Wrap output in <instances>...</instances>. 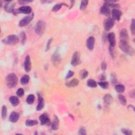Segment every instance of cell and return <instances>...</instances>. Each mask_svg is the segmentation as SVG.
<instances>
[{
	"mask_svg": "<svg viewBox=\"0 0 135 135\" xmlns=\"http://www.w3.org/2000/svg\"><path fill=\"white\" fill-rule=\"evenodd\" d=\"M45 30V23L43 21H38L35 26V32L36 33L41 36L44 33Z\"/></svg>",
	"mask_w": 135,
	"mask_h": 135,
	"instance_id": "obj_4",
	"label": "cell"
},
{
	"mask_svg": "<svg viewBox=\"0 0 135 135\" xmlns=\"http://www.w3.org/2000/svg\"><path fill=\"white\" fill-rule=\"evenodd\" d=\"M73 75H74V72L72 71H71V70L69 71L68 74H67V76H66V79L70 78L71 77H72Z\"/></svg>",
	"mask_w": 135,
	"mask_h": 135,
	"instance_id": "obj_42",
	"label": "cell"
},
{
	"mask_svg": "<svg viewBox=\"0 0 135 135\" xmlns=\"http://www.w3.org/2000/svg\"><path fill=\"white\" fill-rule=\"evenodd\" d=\"M105 79H106L105 76L103 75V74H101V75H100V80L101 81L104 80H105Z\"/></svg>",
	"mask_w": 135,
	"mask_h": 135,
	"instance_id": "obj_45",
	"label": "cell"
},
{
	"mask_svg": "<svg viewBox=\"0 0 135 135\" xmlns=\"http://www.w3.org/2000/svg\"><path fill=\"white\" fill-rule=\"evenodd\" d=\"M15 3L12 1L7 2L4 5V10L6 12L9 13H11L14 12V9Z\"/></svg>",
	"mask_w": 135,
	"mask_h": 135,
	"instance_id": "obj_11",
	"label": "cell"
},
{
	"mask_svg": "<svg viewBox=\"0 0 135 135\" xmlns=\"http://www.w3.org/2000/svg\"><path fill=\"white\" fill-rule=\"evenodd\" d=\"M59 120L56 116H55L53 122L51 123L52 128L54 130H57L59 128Z\"/></svg>",
	"mask_w": 135,
	"mask_h": 135,
	"instance_id": "obj_21",
	"label": "cell"
},
{
	"mask_svg": "<svg viewBox=\"0 0 135 135\" xmlns=\"http://www.w3.org/2000/svg\"><path fill=\"white\" fill-rule=\"evenodd\" d=\"M31 1H23V0H22V1H19V2L20 3V4H24L25 3H29Z\"/></svg>",
	"mask_w": 135,
	"mask_h": 135,
	"instance_id": "obj_46",
	"label": "cell"
},
{
	"mask_svg": "<svg viewBox=\"0 0 135 135\" xmlns=\"http://www.w3.org/2000/svg\"><path fill=\"white\" fill-rule=\"evenodd\" d=\"M130 96L131 98H134L135 97V91L133 90V91H131L130 93Z\"/></svg>",
	"mask_w": 135,
	"mask_h": 135,
	"instance_id": "obj_47",
	"label": "cell"
},
{
	"mask_svg": "<svg viewBox=\"0 0 135 135\" xmlns=\"http://www.w3.org/2000/svg\"><path fill=\"white\" fill-rule=\"evenodd\" d=\"M2 42L6 45H14L19 42V38L16 35H10L3 40Z\"/></svg>",
	"mask_w": 135,
	"mask_h": 135,
	"instance_id": "obj_3",
	"label": "cell"
},
{
	"mask_svg": "<svg viewBox=\"0 0 135 135\" xmlns=\"http://www.w3.org/2000/svg\"><path fill=\"white\" fill-rule=\"evenodd\" d=\"M118 98H119V100L120 102V103H122V105L126 106L127 104V100L126 99V98L125 97V96H123V95H120L118 96Z\"/></svg>",
	"mask_w": 135,
	"mask_h": 135,
	"instance_id": "obj_31",
	"label": "cell"
},
{
	"mask_svg": "<svg viewBox=\"0 0 135 135\" xmlns=\"http://www.w3.org/2000/svg\"><path fill=\"white\" fill-rule=\"evenodd\" d=\"M79 81L78 79H73L70 81L66 83V86L68 87H77L79 84Z\"/></svg>",
	"mask_w": 135,
	"mask_h": 135,
	"instance_id": "obj_20",
	"label": "cell"
},
{
	"mask_svg": "<svg viewBox=\"0 0 135 135\" xmlns=\"http://www.w3.org/2000/svg\"><path fill=\"white\" fill-rule=\"evenodd\" d=\"M34 17V14L32 13L31 15H27L26 17H24V18H23L22 20L20 21V22L19 23V26L20 27H23L27 26L29 23H30L33 18Z\"/></svg>",
	"mask_w": 135,
	"mask_h": 135,
	"instance_id": "obj_5",
	"label": "cell"
},
{
	"mask_svg": "<svg viewBox=\"0 0 135 135\" xmlns=\"http://www.w3.org/2000/svg\"><path fill=\"white\" fill-rule=\"evenodd\" d=\"M88 86L91 88H95L97 86V84L93 79H89L87 81Z\"/></svg>",
	"mask_w": 135,
	"mask_h": 135,
	"instance_id": "obj_25",
	"label": "cell"
},
{
	"mask_svg": "<svg viewBox=\"0 0 135 135\" xmlns=\"http://www.w3.org/2000/svg\"><path fill=\"white\" fill-rule=\"evenodd\" d=\"M71 63L73 66H77L80 63V54L78 52H74L72 60H71Z\"/></svg>",
	"mask_w": 135,
	"mask_h": 135,
	"instance_id": "obj_9",
	"label": "cell"
},
{
	"mask_svg": "<svg viewBox=\"0 0 135 135\" xmlns=\"http://www.w3.org/2000/svg\"><path fill=\"white\" fill-rule=\"evenodd\" d=\"M88 1H81L80 6V10H84L86 9V7L88 6Z\"/></svg>",
	"mask_w": 135,
	"mask_h": 135,
	"instance_id": "obj_32",
	"label": "cell"
},
{
	"mask_svg": "<svg viewBox=\"0 0 135 135\" xmlns=\"http://www.w3.org/2000/svg\"><path fill=\"white\" fill-rule=\"evenodd\" d=\"M38 123V122L36 120H30L28 119L26 121V124L27 126H33L36 125Z\"/></svg>",
	"mask_w": 135,
	"mask_h": 135,
	"instance_id": "obj_27",
	"label": "cell"
},
{
	"mask_svg": "<svg viewBox=\"0 0 135 135\" xmlns=\"http://www.w3.org/2000/svg\"><path fill=\"white\" fill-rule=\"evenodd\" d=\"M95 43V39L94 37H90L87 40V46L88 49L90 50H92L94 49Z\"/></svg>",
	"mask_w": 135,
	"mask_h": 135,
	"instance_id": "obj_13",
	"label": "cell"
},
{
	"mask_svg": "<svg viewBox=\"0 0 135 135\" xmlns=\"http://www.w3.org/2000/svg\"><path fill=\"white\" fill-rule=\"evenodd\" d=\"M10 102L13 106H17L20 103V100L16 96H12L10 98Z\"/></svg>",
	"mask_w": 135,
	"mask_h": 135,
	"instance_id": "obj_22",
	"label": "cell"
},
{
	"mask_svg": "<svg viewBox=\"0 0 135 135\" xmlns=\"http://www.w3.org/2000/svg\"><path fill=\"white\" fill-rule=\"evenodd\" d=\"M115 24L114 20L111 18H108L104 22V27L106 31H109L112 28Z\"/></svg>",
	"mask_w": 135,
	"mask_h": 135,
	"instance_id": "obj_6",
	"label": "cell"
},
{
	"mask_svg": "<svg viewBox=\"0 0 135 135\" xmlns=\"http://www.w3.org/2000/svg\"><path fill=\"white\" fill-rule=\"evenodd\" d=\"M122 132L123 134L126 135H131L133 134L132 133V131L128 130V129H122Z\"/></svg>",
	"mask_w": 135,
	"mask_h": 135,
	"instance_id": "obj_39",
	"label": "cell"
},
{
	"mask_svg": "<svg viewBox=\"0 0 135 135\" xmlns=\"http://www.w3.org/2000/svg\"><path fill=\"white\" fill-rule=\"evenodd\" d=\"M19 118H20V114L18 112L13 111L11 114L10 116L9 120L11 122L15 123L18 122Z\"/></svg>",
	"mask_w": 135,
	"mask_h": 135,
	"instance_id": "obj_16",
	"label": "cell"
},
{
	"mask_svg": "<svg viewBox=\"0 0 135 135\" xmlns=\"http://www.w3.org/2000/svg\"><path fill=\"white\" fill-rule=\"evenodd\" d=\"M103 101L105 103L107 104H110L113 101V98L111 95L107 94L104 96Z\"/></svg>",
	"mask_w": 135,
	"mask_h": 135,
	"instance_id": "obj_23",
	"label": "cell"
},
{
	"mask_svg": "<svg viewBox=\"0 0 135 135\" xmlns=\"http://www.w3.org/2000/svg\"><path fill=\"white\" fill-rule=\"evenodd\" d=\"M130 29H131L132 34L134 35L135 33V20L134 19H132V20H131Z\"/></svg>",
	"mask_w": 135,
	"mask_h": 135,
	"instance_id": "obj_35",
	"label": "cell"
},
{
	"mask_svg": "<svg viewBox=\"0 0 135 135\" xmlns=\"http://www.w3.org/2000/svg\"><path fill=\"white\" fill-rule=\"evenodd\" d=\"M24 70L26 72H29L31 70V62L29 56H27L24 60Z\"/></svg>",
	"mask_w": 135,
	"mask_h": 135,
	"instance_id": "obj_10",
	"label": "cell"
},
{
	"mask_svg": "<svg viewBox=\"0 0 135 135\" xmlns=\"http://www.w3.org/2000/svg\"><path fill=\"white\" fill-rule=\"evenodd\" d=\"M79 134L81 135H86L87 134L86 129L84 128V127H82L79 129Z\"/></svg>",
	"mask_w": 135,
	"mask_h": 135,
	"instance_id": "obj_41",
	"label": "cell"
},
{
	"mask_svg": "<svg viewBox=\"0 0 135 135\" xmlns=\"http://www.w3.org/2000/svg\"><path fill=\"white\" fill-rule=\"evenodd\" d=\"M98 84L100 86L101 88H103V89H106L109 87V84L108 82H107L106 81H101L99 82L98 83Z\"/></svg>",
	"mask_w": 135,
	"mask_h": 135,
	"instance_id": "obj_33",
	"label": "cell"
},
{
	"mask_svg": "<svg viewBox=\"0 0 135 135\" xmlns=\"http://www.w3.org/2000/svg\"><path fill=\"white\" fill-rule=\"evenodd\" d=\"M7 86L10 88L15 87L18 84V78L14 73H11L8 74L6 78Z\"/></svg>",
	"mask_w": 135,
	"mask_h": 135,
	"instance_id": "obj_2",
	"label": "cell"
},
{
	"mask_svg": "<svg viewBox=\"0 0 135 135\" xmlns=\"http://www.w3.org/2000/svg\"><path fill=\"white\" fill-rule=\"evenodd\" d=\"M20 37L21 42L23 44L26 43V33H25L24 32H21V33L20 34Z\"/></svg>",
	"mask_w": 135,
	"mask_h": 135,
	"instance_id": "obj_34",
	"label": "cell"
},
{
	"mask_svg": "<svg viewBox=\"0 0 135 135\" xmlns=\"http://www.w3.org/2000/svg\"><path fill=\"white\" fill-rule=\"evenodd\" d=\"M16 95L20 97H22L24 95V91L22 88H19L16 91Z\"/></svg>",
	"mask_w": 135,
	"mask_h": 135,
	"instance_id": "obj_37",
	"label": "cell"
},
{
	"mask_svg": "<svg viewBox=\"0 0 135 135\" xmlns=\"http://www.w3.org/2000/svg\"><path fill=\"white\" fill-rule=\"evenodd\" d=\"M100 12L101 14H103L107 16L110 15V10L109 8L104 5L100 8Z\"/></svg>",
	"mask_w": 135,
	"mask_h": 135,
	"instance_id": "obj_19",
	"label": "cell"
},
{
	"mask_svg": "<svg viewBox=\"0 0 135 135\" xmlns=\"http://www.w3.org/2000/svg\"><path fill=\"white\" fill-rule=\"evenodd\" d=\"M122 13L120 10L117 9H113L112 10V15L113 19L116 20L117 21H119L122 16Z\"/></svg>",
	"mask_w": 135,
	"mask_h": 135,
	"instance_id": "obj_15",
	"label": "cell"
},
{
	"mask_svg": "<svg viewBox=\"0 0 135 135\" xmlns=\"http://www.w3.org/2000/svg\"><path fill=\"white\" fill-rule=\"evenodd\" d=\"M101 69L103 70V71L106 70V68H107V64L105 62H103L101 64Z\"/></svg>",
	"mask_w": 135,
	"mask_h": 135,
	"instance_id": "obj_44",
	"label": "cell"
},
{
	"mask_svg": "<svg viewBox=\"0 0 135 135\" xmlns=\"http://www.w3.org/2000/svg\"><path fill=\"white\" fill-rule=\"evenodd\" d=\"M119 48L123 52H125L129 56H133L134 54V50L129 45L128 42L120 41Z\"/></svg>",
	"mask_w": 135,
	"mask_h": 135,
	"instance_id": "obj_1",
	"label": "cell"
},
{
	"mask_svg": "<svg viewBox=\"0 0 135 135\" xmlns=\"http://www.w3.org/2000/svg\"><path fill=\"white\" fill-rule=\"evenodd\" d=\"M30 81V77L26 74V75H24L22 78L21 79V83L23 85H26L29 83Z\"/></svg>",
	"mask_w": 135,
	"mask_h": 135,
	"instance_id": "obj_24",
	"label": "cell"
},
{
	"mask_svg": "<svg viewBox=\"0 0 135 135\" xmlns=\"http://www.w3.org/2000/svg\"><path fill=\"white\" fill-rule=\"evenodd\" d=\"M7 116V108L5 106H3L2 108V118L3 120L6 119Z\"/></svg>",
	"mask_w": 135,
	"mask_h": 135,
	"instance_id": "obj_28",
	"label": "cell"
},
{
	"mask_svg": "<svg viewBox=\"0 0 135 135\" xmlns=\"http://www.w3.org/2000/svg\"><path fill=\"white\" fill-rule=\"evenodd\" d=\"M38 100H39V103L37 107V110L40 111L41 109H42L43 108L44 106H45V101H44L43 97H41L39 94L38 95Z\"/></svg>",
	"mask_w": 135,
	"mask_h": 135,
	"instance_id": "obj_18",
	"label": "cell"
},
{
	"mask_svg": "<svg viewBox=\"0 0 135 135\" xmlns=\"http://www.w3.org/2000/svg\"><path fill=\"white\" fill-rule=\"evenodd\" d=\"M117 81V77L115 73L111 74V82L112 84H116Z\"/></svg>",
	"mask_w": 135,
	"mask_h": 135,
	"instance_id": "obj_40",
	"label": "cell"
},
{
	"mask_svg": "<svg viewBox=\"0 0 135 135\" xmlns=\"http://www.w3.org/2000/svg\"><path fill=\"white\" fill-rule=\"evenodd\" d=\"M34 100H35L34 96L33 95H30L29 96H28V97H27L26 99V103L28 104H31L34 103Z\"/></svg>",
	"mask_w": 135,
	"mask_h": 135,
	"instance_id": "obj_29",
	"label": "cell"
},
{
	"mask_svg": "<svg viewBox=\"0 0 135 135\" xmlns=\"http://www.w3.org/2000/svg\"><path fill=\"white\" fill-rule=\"evenodd\" d=\"M52 62L53 63L54 65L57 67L59 65L61 62V58L60 57V54L57 52H55L53 54L52 57Z\"/></svg>",
	"mask_w": 135,
	"mask_h": 135,
	"instance_id": "obj_8",
	"label": "cell"
},
{
	"mask_svg": "<svg viewBox=\"0 0 135 135\" xmlns=\"http://www.w3.org/2000/svg\"><path fill=\"white\" fill-rule=\"evenodd\" d=\"M40 120L41 124L43 125H47L49 126L51 125V121L49 119V117L46 114H43L41 115L39 118Z\"/></svg>",
	"mask_w": 135,
	"mask_h": 135,
	"instance_id": "obj_7",
	"label": "cell"
},
{
	"mask_svg": "<svg viewBox=\"0 0 135 135\" xmlns=\"http://www.w3.org/2000/svg\"><path fill=\"white\" fill-rule=\"evenodd\" d=\"M107 39L109 41V46H111L112 47H114L116 45V39H115V34L114 33L111 32L107 35Z\"/></svg>",
	"mask_w": 135,
	"mask_h": 135,
	"instance_id": "obj_14",
	"label": "cell"
},
{
	"mask_svg": "<svg viewBox=\"0 0 135 135\" xmlns=\"http://www.w3.org/2000/svg\"><path fill=\"white\" fill-rule=\"evenodd\" d=\"M115 89L118 93H122L125 90V88L123 85L118 84L115 86Z\"/></svg>",
	"mask_w": 135,
	"mask_h": 135,
	"instance_id": "obj_26",
	"label": "cell"
},
{
	"mask_svg": "<svg viewBox=\"0 0 135 135\" xmlns=\"http://www.w3.org/2000/svg\"><path fill=\"white\" fill-rule=\"evenodd\" d=\"M18 12L23 14H30L32 12V8L29 6H23L19 8Z\"/></svg>",
	"mask_w": 135,
	"mask_h": 135,
	"instance_id": "obj_17",
	"label": "cell"
},
{
	"mask_svg": "<svg viewBox=\"0 0 135 135\" xmlns=\"http://www.w3.org/2000/svg\"><path fill=\"white\" fill-rule=\"evenodd\" d=\"M120 41H126L128 42L129 41V35L128 33L127 30L125 29H122L120 32Z\"/></svg>",
	"mask_w": 135,
	"mask_h": 135,
	"instance_id": "obj_12",
	"label": "cell"
},
{
	"mask_svg": "<svg viewBox=\"0 0 135 135\" xmlns=\"http://www.w3.org/2000/svg\"><path fill=\"white\" fill-rule=\"evenodd\" d=\"M62 6V4H57L56 5H54L53 7L52 8V11L53 12H57L61 9Z\"/></svg>",
	"mask_w": 135,
	"mask_h": 135,
	"instance_id": "obj_36",
	"label": "cell"
},
{
	"mask_svg": "<svg viewBox=\"0 0 135 135\" xmlns=\"http://www.w3.org/2000/svg\"><path fill=\"white\" fill-rule=\"evenodd\" d=\"M88 75V71L86 70H82L80 71V78L82 79H84L86 78Z\"/></svg>",
	"mask_w": 135,
	"mask_h": 135,
	"instance_id": "obj_30",
	"label": "cell"
},
{
	"mask_svg": "<svg viewBox=\"0 0 135 135\" xmlns=\"http://www.w3.org/2000/svg\"><path fill=\"white\" fill-rule=\"evenodd\" d=\"M52 39H50L48 42L47 45H46V51H48L50 49V46H51V44L52 43Z\"/></svg>",
	"mask_w": 135,
	"mask_h": 135,
	"instance_id": "obj_43",
	"label": "cell"
},
{
	"mask_svg": "<svg viewBox=\"0 0 135 135\" xmlns=\"http://www.w3.org/2000/svg\"><path fill=\"white\" fill-rule=\"evenodd\" d=\"M114 47H112L111 46H109V53L110 54V55L111 56V57L114 58L115 57V51L114 49Z\"/></svg>",
	"mask_w": 135,
	"mask_h": 135,
	"instance_id": "obj_38",
	"label": "cell"
}]
</instances>
